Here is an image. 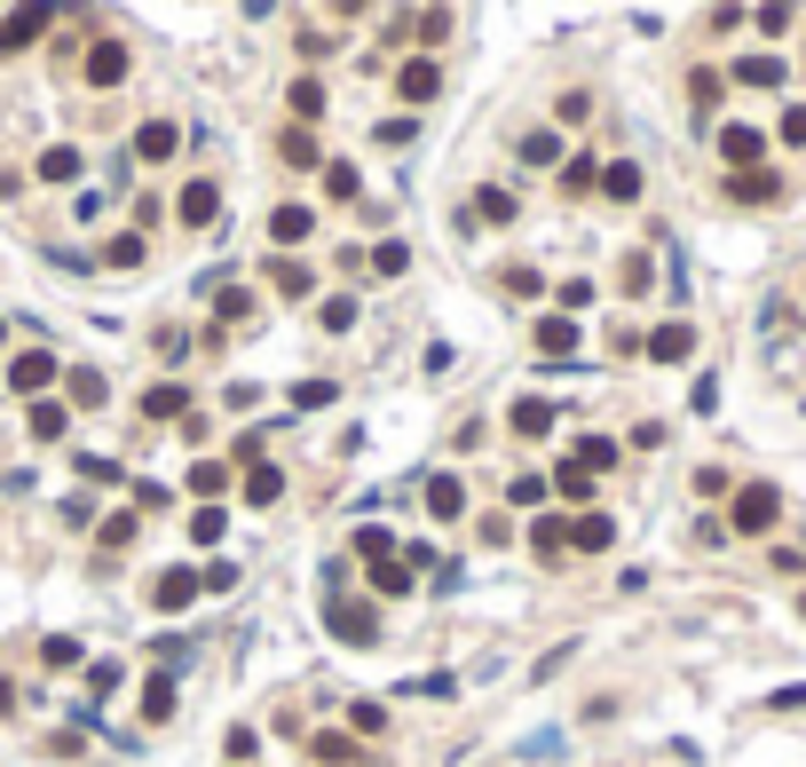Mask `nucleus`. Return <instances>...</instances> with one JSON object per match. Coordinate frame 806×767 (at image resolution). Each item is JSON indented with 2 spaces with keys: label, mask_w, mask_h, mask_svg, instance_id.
Returning <instances> with one entry per match:
<instances>
[{
  "label": "nucleus",
  "mask_w": 806,
  "mask_h": 767,
  "mask_svg": "<svg viewBox=\"0 0 806 767\" xmlns=\"http://www.w3.org/2000/svg\"><path fill=\"white\" fill-rule=\"evenodd\" d=\"M246 498H253V507H277V498H285V467H269V459H253L246 467V483H238Z\"/></svg>",
  "instance_id": "b1692460"
},
{
  "label": "nucleus",
  "mask_w": 806,
  "mask_h": 767,
  "mask_svg": "<svg viewBox=\"0 0 806 767\" xmlns=\"http://www.w3.org/2000/svg\"><path fill=\"white\" fill-rule=\"evenodd\" d=\"M190 546H222V507H198L190 515Z\"/></svg>",
  "instance_id": "de8ad7c7"
},
{
  "label": "nucleus",
  "mask_w": 806,
  "mask_h": 767,
  "mask_svg": "<svg viewBox=\"0 0 806 767\" xmlns=\"http://www.w3.org/2000/svg\"><path fill=\"white\" fill-rule=\"evenodd\" d=\"M198 586H206V593H229V586H238V562H206V570H198Z\"/></svg>",
  "instance_id": "864d4df0"
},
{
  "label": "nucleus",
  "mask_w": 806,
  "mask_h": 767,
  "mask_svg": "<svg viewBox=\"0 0 806 767\" xmlns=\"http://www.w3.org/2000/svg\"><path fill=\"white\" fill-rule=\"evenodd\" d=\"M56 380H63V364H56L48 349H24V356H9V388H16V396H32V404H40V396H48Z\"/></svg>",
  "instance_id": "20e7f679"
},
{
  "label": "nucleus",
  "mask_w": 806,
  "mask_h": 767,
  "mask_svg": "<svg viewBox=\"0 0 806 767\" xmlns=\"http://www.w3.org/2000/svg\"><path fill=\"white\" fill-rule=\"evenodd\" d=\"M554 491H561V507H578V515H593V491H601V483L585 475V467H569V459H561V475H554Z\"/></svg>",
  "instance_id": "bb28decb"
},
{
  "label": "nucleus",
  "mask_w": 806,
  "mask_h": 767,
  "mask_svg": "<svg viewBox=\"0 0 806 767\" xmlns=\"http://www.w3.org/2000/svg\"><path fill=\"white\" fill-rule=\"evenodd\" d=\"M609 546H617L609 515H578V522H569V554H609Z\"/></svg>",
  "instance_id": "f3484780"
},
{
  "label": "nucleus",
  "mask_w": 806,
  "mask_h": 767,
  "mask_svg": "<svg viewBox=\"0 0 806 767\" xmlns=\"http://www.w3.org/2000/svg\"><path fill=\"white\" fill-rule=\"evenodd\" d=\"M735 80H744V87H783L791 72H783V56H744V63H735Z\"/></svg>",
  "instance_id": "7c9ffc66"
},
{
  "label": "nucleus",
  "mask_w": 806,
  "mask_h": 767,
  "mask_svg": "<svg viewBox=\"0 0 806 767\" xmlns=\"http://www.w3.org/2000/svg\"><path fill=\"white\" fill-rule=\"evenodd\" d=\"M104 404H111V380L95 364H72L63 373V412H104Z\"/></svg>",
  "instance_id": "423d86ee"
},
{
  "label": "nucleus",
  "mask_w": 806,
  "mask_h": 767,
  "mask_svg": "<svg viewBox=\"0 0 806 767\" xmlns=\"http://www.w3.org/2000/svg\"><path fill=\"white\" fill-rule=\"evenodd\" d=\"M546 491H554L546 475H514V483H507V507H537V498H546Z\"/></svg>",
  "instance_id": "8fccbe9b"
},
{
  "label": "nucleus",
  "mask_w": 806,
  "mask_h": 767,
  "mask_svg": "<svg viewBox=\"0 0 806 767\" xmlns=\"http://www.w3.org/2000/svg\"><path fill=\"white\" fill-rule=\"evenodd\" d=\"M324 633H332L341 649H372V641H380V610H372V602H332V610H324Z\"/></svg>",
  "instance_id": "f03ea898"
},
{
  "label": "nucleus",
  "mask_w": 806,
  "mask_h": 767,
  "mask_svg": "<svg viewBox=\"0 0 806 767\" xmlns=\"http://www.w3.org/2000/svg\"><path fill=\"white\" fill-rule=\"evenodd\" d=\"M269 238H277V246H309L317 238V214L309 206H277V214H269Z\"/></svg>",
  "instance_id": "5701e85b"
},
{
  "label": "nucleus",
  "mask_w": 806,
  "mask_h": 767,
  "mask_svg": "<svg viewBox=\"0 0 806 767\" xmlns=\"http://www.w3.org/2000/svg\"><path fill=\"white\" fill-rule=\"evenodd\" d=\"M554 427V404H537V396H522L514 404V436H546Z\"/></svg>",
  "instance_id": "58836bf2"
},
{
  "label": "nucleus",
  "mask_w": 806,
  "mask_h": 767,
  "mask_svg": "<svg viewBox=\"0 0 806 767\" xmlns=\"http://www.w3.org/2000/svg\"><path fill=\"white\" fill-rule=\"evenodd\" d=\"M285 104H293V119H324V80H309V72H300V80L285 87Z\"/></svg>",
  "instance_id": "2f4dec72"
},
{
  "label": "nucleus",
  "mask_w": 806,
  "mask_h": 767,
  "mask_svg": "<svg viewBox=\"0 0 806 767\" xmlns=\"http://www.w3.org/2000/svg\"><path fill=\"white\" fill-rule=\"evenodd\" d=\"M348 728H356V736H388V705H372V696H364V705L348 712Z\"/></svg>",
  "instance_id": "a18cd8bd"
},
{
  "label": "nucleus",
  "mask_w": 806,
  "mask_h": 767,
  "mask_svg": "<svg viewBox=\"0 0 806 767\" xmlns=\"http://www.w3.org/2000/svg\"><path fill=\"white\" fill-rule=\"evenodd\" d=\"M688 104H696V119H712V104H720V72H696V80H688Z\"/></svg>",
  "instance_id": "49530a36"
},
{
  "label": "nucleus",
  "mask_w": 806,
  "mask_h": 767,
  "mask_svg": "<svg viewBox=\"0 0 806 767\" xmlns=\"http://www.w3.org/2000/svg\"><path fill=\"white\" fill-rule=\"evenodd\" d=\"M641 349H649L656 364H688V356H696V324H680V317H672V324H656V332H649Z\"/></svg>",
  "instance_id": "4468645a"
},
{
  "label": "nucleus",
  "mask_w": 806,
  "mask_h": 767,
  "mask_svg": "<svg viewBox=\"0 0 806 767\" xmlns=\"http://www.w3.org/2000/svg\"><path fill=\"white\" fill-rule=\"evenodd\" d=\"M277 158L293 166V175H317V166H324V158H317V135H309V127H285V135H277Z\"/></svg>",
  "instance_id": "a878e982"
},
{
  "label": "nucleus",
  "mask_w": 806,
  "mask_h": 767,
  "mask_svg": "<svg viewBox=\"0 0 806 767\" xmlns=\"http://www.w3.org/2000/svg\"><path fill=\"white\" fill-rule=\"evenodd\" d=\"M95 546H104V554H127V546H134V515H104V522H95Z\"/></svg>",
  "instance_id": "e433bc0d"
},
{
  "label": "nucleus",
  "mask_w": 806,
  "mask_h": 767,
  "mask_svg": "<svg viewBox=\"0 0 806 767\" xmlns=\"http://www.w3.org/2000/svg\"><path fill=\"white\" fill-rule=\"evenodd\" d=\"M293 48H300V56H309V63H324L332 48H341V40H332V32H317V24H309V32H300V40H293Z\"/></svg>",
  "instance_id": "5fc2aeb1"
},
{
  "label": "nucleus",
  "mask_w": 806,
  "mask_h": 767,
  "mask_svg": "<svg viewBox=\"0 0 806 767\" xmlns=\"http://www.w3.org/2000/svg\"><path fill=\"white\" fill-rule=\"evenodd\" d=\"M104 261H111V270H134V261H143V238H111Z\"/></svg>",
  "instance_id": "4d7b16f0"
},
{
  "label": "nucleus",
  "mask_w": 806,
  "mask_h": 767,
  "mask_svg": "<svg viewBox=\"0 0 806 767\" xmlns=\"http://www.w3.org/2000/svg\"><path fill=\"white\" fill-rule=\"evenodd\" d=\"M498 293H507V302H530V293H546V278H537L530 261H514V270H498Z\"/></svg>",
  "instance_id": "f704fd0d"
},
{
  "label": "nucleus",
  "mask_w": 806,
  "mask_h": 767,
  "mask_svg": "<svg viewBox=\"0 0 806 767\" xmlns=\"http://www.w3.org/2000/svg\"><path fill=\"white\" fill-rule=\"evenodd\" d=\"M727 491V467H696V498H720Z\"/></svg>",
  "instance_id": "69168bd1"
},
{
  "label": "nucleus",
  "mask_w": 806,
  "mask_h": 767,
  "mask_svg": "<svg viewBox=\"0 0 806 767\" xmlns=\"http://www.w3.org/2000/svg\"><path fill=\"white\" fill-rule=\"evenodd\" d=\"M569 467H585V475H609V467H617V444H609V436H578Z\"/></svg>",
  "instance_id": "c85d7f7f"
},
{
  "label": "nucleus",
  "mask_w": 806,
  "mask_h": 767,
  "mask_svg": "<svg viewBox=\"0 0 806 767\" xmlns=\"http://www.w3.org/2000/svg\"><path fill=\"white\" fill-rule=\"evenodd\" d=\"M40 657L63 673V664H80V641H72V633H56V641H40Z\"/></svg>",
  "instance_id": "6e6d98bb"
},
{
  "label": "nucleus",
  "mask_w": 806,
  "mask_h": 767,
  "mask_svg": "<svg viewBox=\"0 0 806 767\" xmlns=\"http://www.w3.org/2000/svg\"><path fill=\"white\" fill-rule=\"evenodd\" d=\"M332 396H341V388H332V380H293V412H324Z\"/></svg>",
  "instance_id": "79ce46f5"
},
{
  "label": "nucleus",
  "mask_w": 806,
  "mask_h": 767,
  "mask_svg": "<svg viewBox=\"0 0 806 767\" xmlns=\"http://www.w3.org/2000/svg\"><path fill=\"white\" fill-rule=\"evenodd\" d=\"M514 214H522V198H514L507 182H483V190H475V222H498V229H514Z\"/></svg>",
  "instance_id": "aec40b11"
},
{
  "label": "nucleus",
  "mask_w": 806,
  "mask_h": 767,
  "mask_svg": "<svg viewBox=\"0 0 806 767\" xmlns=\"http://www.w3.org/2000/svg\"><path fill=\"white\" fill-rule=\"evenodd\" d=\"M269 285H277V293H317V278L300 270V261H277V270H269Z\"/></svg>",
  "instance_id": "09e8293b"
},
{
  "label": "nucleus",
  "mask_w": 806,
  "mask_h": 767,
  "mask_svg": "<svg viewBox=\"0 0 806 767\" xmlns=\"http://www.w3.org/2000/svg\"><path fill=\"white\" fill-rule=\"evenodd\" d=\"M317 324H324V332H348V324H356V293H332V302L317 309Z\"/></svg>",
  "instance_id": "c03bdc74"
},
{
  "label": "nucleus",
  "mask_w": 806,
  "mask_h": 767,
  "mask_svg": "<svg viewBox=\"0 0 806 767\" xmlns=\"http://www.w3.org/2000/svg\"><path fill=\"white\" fill-rule=\"evenodd\" d=\"M175 696H182L175 673H151V681H143V728H166V720H175Z\"/></svg>",
  "instance_id": "dca6fc26"
},
{
  "label": "nucleus",
  "mask_w": 806,
  "mask_h": 767,
  "mask_svg": "<svg viewBox=\"0 0 806 767\" xmlns=\"http://www.w3.org/2000/svg\"><path fill=\"white\" fill-rule=\"evenodd\" d=\"M372 593H412V562H403V554L372 562Z\"/></svg>",
  "instance_id": "c9c22d12"
},
{
  "label": "nucleus",
  "mask_w": 806,
  "mask_h": 767,
  "mask_svg": "<svg viewBox=\"0 0 806 767\" xmlns=\"http://www.w3.org/2000/svg\"><path fill=\"white\" fill-rule=\"evenodd\" d=\"M395 95H403V104H435V95H443V63H435V56H412V63L395 72Z\"/></svg>",
  "instance_id": "0eeeda50"
},
{
  "label": "nucleus",
  "mask_w": 806,
  "mask_h": 767,
  "mask_svg": "<svg viewBox=\"0 0 806 767\" xmlns=\"http://www.w3.org/2000/svg\"><path fill=\"white\" fill-rule=\"evenodd\" d=\"M175 214H182L190 229H206V222L222 214V190H214V182H182V198H175Z\"/></svg>",
  "instance_id": "6ab92c4d"
},
{
  "label": "nucleus",
  "mask_w": 806,
  "mask_h": 767,
  "mask_svg": "<svg viewBox=\"0 0 806 767\" xmlns=\"http://www.w3.org/2000/svg\"><path fill=\"white\" fill-rule=\"evenodd\" d=\"M175 151H182V127L175 119H143V127H134V158H143V166H166Z\"/></svg>",
  "instance_id": "6e6552de"
},
{
  "label": "nucleus",
  "mask_w": 806,
  "mask_h": 767,
  "mask_svg": "<svg viewBox=\"0 0 806 767\" xmlns=\"http://www.w3.org/2000/svg\"><path fill=\"white\" fill-rule=\"evenodd\" d=\"M214 317H222V324H246V317H253V285H222V293H214Z\"/></svg>",
  "instance_id": "72a5a7b5"
},
{
  "label": "nucleus",
  "mask_w": 806,
  "mask_h": 767,
  "mask_svg": "<svg viewBox=\"0 0 806 767\" xmlns=\"http://www.w3.org/2000/svg\"><path fill=\"white\" fill-rule=\"evenodd\" d=\"M554 175H561V198H585V190H601V158L593 151H569Z\"/></svg>",
  "instance_id": "a211bd4d"
},
{
  "label": "nucleus",
  "mask_w": 806,
  "mask_h": 767,
  "mask_svg": "<svg viewBox=\"0 0 806 767\" xmlns=\"http://www.w3.org/2000/svg\"><path fill=\"white\" fill-rule=\"evenodd\" d=\"M419 498H427V515H435V522H466V483H459V475H427Z\"/></svg>",
  "instance_id": "9b49d317"
},
{
  "label": "nucleus",
  "mask_w": 806,
  "mask_h": 767,
  "mask_svg": "<svg viewBox=\"0 0 806 767\" xmlns=\"http://www.w3.org/2000/svg\"><path fill=\"white\" fill-rule=\"evenodd\" d=\"M48 24H56V9H9V16H0V56L32 48V40H40Z\"/></svg>",
  "instance_id": "9d476101"
},
{
  "label": "nucleus",
  "mask_w": 806,
  "mask_h": 767,
  "mask_svg": "<svg viewBox=\"0 0 806 767\" xmlns=\"http://www.w3.org/2000/svg\"><path fill=\"white\" fill-rule=\"evenodd\" d=\"M348 546H356V562H388V554H395L403 539H388V530H372V522H364V530H356Z\"/></svg>",
  "instance_id": "ea45409f"
},
{
  "label": "nucleus",
  "mask_w": 806,
  "mask_h": 767,
  "mask_svg": "<svg viewBox=\"0 0 806 767\" xmlns=\"http://www.w3.org/2000/svg\"><path fill=\"white\" fill-rule=\"evenodd\" d=\"M585 111H593V95H561V104H554V119H561V127H578Z\"/></svg>",
  "instance_id": "e2e57ef3"
},
{
  "label": "nucleus",
  "mask_w": 806,
  "mask_h": 767,
  "mask_svg": "<svg viewBox=\"0 0 806 767\" xmlns=\"http://www.w3.org/2000/svg\"><path fill=\"white\" fill-rule=\"evenodd\" d=\"M222 752H229V759H238V767H246V759L261 752V736H253V728H229V744H222Z\"/></svg>",
  "instance_id": "bf43d9fd"
},
{
  "label": "nucleus",
  "mask_w": 806,
  "mask_h": 767,
  "mask_svg": "<svg viewBox=\"0 0 806 767\" xmlns=\"http://www.w3.org/2000/svg\"><path fill=\"white\" fill-rule=\"evenodd\" d=\"M0 712H16V681H0Z\"/></svg>",
  "instance_id": "338daca9"
},
{
  "label": "nucleus",
  "mask_w": 806,
  "mask_h": 767,
  "mask_svg": "<svg viewBox=\"0 0 806 767\" xmlns=\"http://www.w3.org/2000/svg\"><path fill=\"white\" fill-rule=\"evenodd\" d=\"M569 151H561V135H554V127H530V135H522V166H561Z\"/></svg>",
  "instance_id": "c756f323"
},
{
  "label": "nucleus",
  "mask_w": 806,
  "mask_h": 767,
  "mask_svg": "<svg viewBox=\"0 0 806 767\" xmlns=\"http://www.w3.org/2000/svg\"><path fill=\"white\" fill-rule=\"evenodd\" d=\"M324 190H332V198H356V190H364V175H356L348 158H324Z\"/></svg>",
  "instance_id": "37998d69"
},
{
  "label": "nucleus",
  "mask_w": 806,
  "mask_h": 767,
  "mask_svg": "<svg viewBox=\"0 0 806 767\" xmlns=\"http://www.w3.org/2000/svg\"><path fill=\"white\" fill-rule=\"evenodd\" d=\"M798 617H806V593H798Z\"/></svg>",
  "instance_id": "774afa93"
},
{
  "label": "nucleus",
  "mask_w": 806,
  "mask_h": 767,
  "mask_svg": "<svg viewBox=\"0 0 806 767\" xmlns=\"http://www.w3.org/2000/svg\"><path fill=\"white\" fill-rule=\"evenodd\" d=\"M127 63H134V56H127L119 32H95L87 56H80V80H87V87H119V80H127Z\"/></svg>",
  "instance_id": "7ed1b4c3"
},
{
  "label": "nucleus",
  "mask_w": 806,
  "mask_h": 767,
  "mask_svg": "<svg viewBox=\"0 0 806 767\" xmlns=\"http://www.w3.org/2000/svg\"><path fill=\"white\" fill-rule=\"evenodd\" d=\"M775 135H783L791 151H806V104H791V111H783V127H775Z\"/></svg>",
  "instance_id": "13d9d810"
},
{
  "label": "nucleus",
  "mask_w": 806,
  "mask_h": 767,
  "mask_svg": "<svg viewBox=\"0 0 806 767\" xmlns=\"http://www.w3.org/2000/svg\"><path fill=\"white\" fill-rule=\"evenodd\" d=\"M578 341H585L578 317H546V324H537V356H546V364H578Z\"/></svg>",
  "instance_id": "ddd939ff"
},
{
  "label": "nucleus",
  "mask_w": 806,
  "mask_h": 767,
  "mask_svg": "<svg viewBox=\"0 0 806 767\" xmlns=\"http://www.w3.org/2000/svg\"><path fill=\"white\" fill-rule=\"evenodd\" d=\"M80 475H87V483H127V475H119V467H111V459H95V451L80 459Z\"/></svg>",
  "instance_id": "0e129e2a"
},
{
  "label": "nucleus",
  "mask_w": 806,
  "mask_h": 767,
  "mask_svg": "<svg viewBox=\"0 0 806 767\" xmlns=\"http://www.w3.org/2000/svg\"><path fill=\"white\" fill-rule=\"evenodd\" d=\"M372 270H380V278H403V270H412V246H403V238H380V246H372Z\"/></svg>",
  "instance_id": "a19ab883"
},
{
  "label": "nucleus",
  "mask_w": 806,
  "mask_h": 767,
  "mask_svg": "<svg viewBox=\"0 0 806 767\" xmlns=\"http://www.w3.org/2000/svg\"><path fill=\"white\" fill-rule=\"evenodd\" d=\"M419 40L443 48V40H451V9H427V16H419Z\"/></svg>",
  "instance_id": "603ef678"
},
{
  "label": "nucleus",
  "mask_w": 806,
  "mask_h": 767,
  "mask_svg": "<svg viewBox=\"0 0 806 767\" xmlns=\"http://www.w3.org/2000/svg\"><path fill=\"white\" fill-rule=\"evenodd\" d=\"M143 420H182V427H190V420H198V412H190V388H175V380L143 388Z\"/></svg>",
  "instance_id": "2eb2a0df"
},
{
  "label": "nucleus",
  "mask_w": 806,
  "mask_h": 767,
  "mask_svg": "<svg viewBox=\"0 0 806 767\" xmlns=\"http://www.w3.org/2000/svg\"><path fill=\"white\" fill-rule=\"evenodd\" d=\"M32 175H40V182H80V151H72V143H48Z\"/></svg>",
  "instance_id": "cd10ccee"
},
{
  "label": "nucleus",
  "mask_w": 806,
  "mask_h": 767,
  "mask_svg": "<svg viewBox=\"0 0 806 767\" xmlns=\"http://www.w3.org/2000/svg\"><path fill=\"white\" fill-rule=\"evenodd\" d=\"M727 198H735V206H775V198H783V175H775V166H751V175H727Z\"/></svg>",
  "instance_id": "f8f14e48"
},
{
  "label": "nucleus",
  "mask_w": 806,
  "mask_h": 767,
  "mask_svg": "<svg viewBox=\"0 0 806 767\" xmlns=\"http://www.w3.org/2000/svg\"><path fill=\"white\" fill-rule=\"evenodd\" d=\"M198 593H206V586H198V570H190V562H175V570H158V578H151V610L182 617V610L198 602Z\"/></svg>",
  "instance_id": "39448f33"
},
{
  "label": "nucleus",
  "mask_w": 806,
  "mask_h": 767,
  "mask_svg": "<svg viewBox=\"0 0 806 767\" xmlns=\"http://www.w3.org/2000/svg\"><path fill=\"white\" fill-rule=\"evenodd\" d=\"M775 522H783V491L775 483H744V491H735V515H727L735 539H767Z\"/></svg>",
  "instance_id": "f257e3e1"
},
{
  "label": "nucleus",
  "mask_w": 806,
  "mask_h": 767,
  "mask_svg": "<svg viewBox=\"0 0 806 767\" xmlns=\"http://www.w3.org/2000/svg\"><path fill=\"white\" fill-rule=\"evenodd\" d=\"M688 404H696V412H720V380H712V373H703V380L688 388Z\"/></svg>",
  "instance_id": "052dcab7"
},
{
  "label": "nucleus",
  "mask_w": 806,
  "mask_h": 767,
  "mask_svg": "<svg viewBox=\"0 0 806 767\" xmlns=\"http://www.w3.org/2000/svg\"><path fill=\"white\" fill-rule=\"evenodd\" d=\"M530 554H537V562H561V554H569V515H537V522H530Z\"/></svg>",
  "instance_id": "412c9836"
},
{
  "label": "nucleus",
  "mask_w": 806,
  "mask_h": 767,
  "mask_svg": "<svg viewBox=\"0 0 806 767\" xmlns=\"http://www.w3.org/2000/svg\"><path fill=\"white\" fill-rule=\"evenodd\" d=\"M24 427H32V444H63V427H72V412H63L56 396H40V404L24 412Z\"/></svg>",
  "instance_id": "393cba45"
},
{
  "label": "nucleus",
  "mask_w": 806,
  "mask_h": 767,
  "mask_svg": "<svg viewBox=\"0 0 806 767\" xmlns=\"http://www.w3.org/2000/svg\"><path fill=\"white\" fill-rule=\"evenodd\" d=\"M601 198L632 206V198H641V166H632V158H601Z\"/></svg>",
  "instance_id": "4be33fe9"
},
{
  "label": "nucleus",
  "mask_w": 806,
  "mask_h": 767,
  "mask_svg": "<svg viewBox=\"0 0 806 767\" xmlns=\"http://www.w3.org/2000/svg\"><path fill=\"white\" fill-rule=\"evenodd\" d=\"M720 158L735 166V175H751V166L767 158V135H759V127H744V119H735V127H720Z\"/></svg>",
  "instance_id": "1a4fd4ad"
},
{
  "label": "nucleus",
  "mask_w": 806,
  "mask_h": 767,
  "mask_svg": "<svg viewBox=\"0 0 806 767\" xmlns=\"http://www.w3.org/2000/svg\"><path fill=\"white\" fill-rule=\"evenodd\" d=\"M309 759L341 767V759H356V736H332V728H317V736H309Z\"/></svg>",
  "instance_id": "4c0bfd02"
},
{
  "label": "nucleus",
  "mask_w": 806,
  "mask_h": 767,
  "mask_svg": "<svg viewBox=\"0 0 806 767\" xmlns=\"http://www.w3.org/2000/svg\"><path fill=\"white\" fill-rule=\"evenodd\" d=\"M119 673H127V664H111V657H104V664H87V681H95V696H111V688H119Z\"/></svg>",
  "instance_id": "680f3d73"
},
{
  "label": "nucleus",
  "mask_w": 806,
  "mask_h": 767,
  "mask_svg": "<svg viewBox=\"0 0 806 767\" xmlns=\"http://www.w3.org/2000/svg\"><path fill=\"white\" fill-rule=\"evenodd\" d=\"M554 302H561V317H578V309L593 302V278H569V285H554Z\"/></svg>",
  "instance_id": "3c124183"
},
{
  "label": "nucleus",
  "mask_w": 806,
  "mask_h": 767,
  "mask_svg": "<svg viewBox=\"0 0 806 767\" xmlns=\"http://www.w3.org/2000/svg\"><path fill=\"white\" fill-rule=\"evenodd\" d=\"M222 491H229V467H222V459H198V467H190V498H206V507H214Z\"/></svg>",
  "instance_id": "473e14b6"
}]
</instances>
